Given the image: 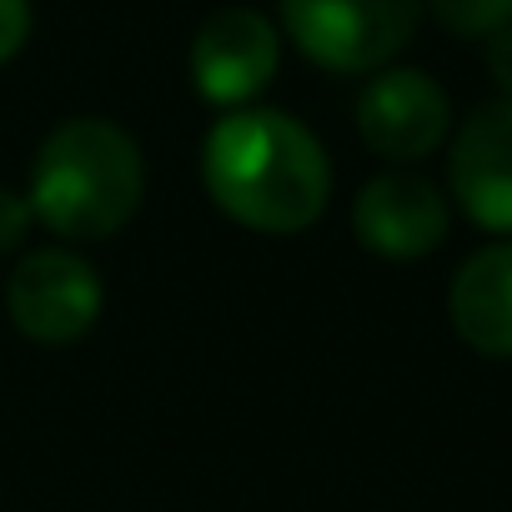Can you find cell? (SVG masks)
Masks as SVG:
<instances>
[{
  "label": "cell",
  "instance_id": "obj_1",
  "mask_svg": "<svg viewBox=\"0 0 512 512\" xmlns=\"http://www.w3.org/2000/svg\"><path fill=\"white\" fill-rule=\"evenodd\" d=\"M201 181L236 226L262 236H297L332 201L327 146L272 106H236L206 131Z\"/></svg>",
  "mask_w": 512,
  "mask_h": 512
},
{
  "label": "cell",
  "instance_id": "obj_2",
  "mask_svg": "<svg viewBox=\"0 0 512 512\" xmlns=\"http://www.w3.org/2000/svg\"><path fill=\"white\" fill-rule=\"evenodd\" d=\"M146 191V161L131 131L106 116L61 121L31 161V216L66 241L116 236Z\"/></svg>",
  "mask_w": 512,
  "mask_h": 512
},
{
  "label": "cell",
  "instance_id": "obj_3",
  "mask_svg": "<svg viewBox=\"0 0 512 512\" xmlns=\"http://www.w3.org/2000/svg\"><path fill=\"white\" fill-rule=\"evenodd\" d=\"M282 31L322 71H382L417 31L422 0H277Z\"/></svg>",
  "mask_w": 512,
  "mask_h": 512
},
{
  "label": "cell",
  "instance_id": "obj_4",
  "mask_svg": "<svg viewBox=\"0 0 512 512\" xmlns=\"http://www.w3.org/2000/svg\"><path fill=\"white\" fill-rule=\"evenodd\" d=\"M101 302H106V292H101L96 267L66 246L31 251L11 272V287H6V307H11L16 327L41 347H66V342L86 337L101 317Z\"/></svg>",
  "mask_w": 512,
  "mask_h": 512
},
{
  "label": "cell",
  "instance_id": "obj_5",
  "mask_svg": "<svg viewBox=\"0 0 512 512\" xmlns=\"http://www.w3.org/2000/svg\"><path fill=\"white\" fill-rule=\"evenodd\" d=\"M282 66V36L277 26L251 11V6H226L211 11L196 36H191V86L211 106H246L262 96Z\"/></svg>",
  "mask_w": 512,
  "mask_h": 512
},
{
  "label": "cell",
  "instance_id": "obj_6",
  "mask_svg": "<svg viewBox=\"0 0 512 512\" xmlns=\"http://www.w3.org/2000/svg\"><path fill=\"white\" fill-rule=\"evenodd\" d=\"M447 91L412 66L377 71L357 96V131L387 161H422L447 141Z\"/></svg>",
  "mask_w": 512,
  "mask_h": 512
},
{
  "label": "cell",
  "instance_id": "obj_7",
  "mask_svg": "<svg viewBox=\"0 0 512 512\" xmlns=\"http://www.w3.org/2000/svg\"><path fill=\"white\" fill-rule=\"evenodd\" d=\"M447 196L412 171H387L372 176L357 191L352 206V231L367 251L392 256V262H412V256H427L447 241Z\"/></svg>",
  "mask_w": 512,
  "mask_h": 512
},
{
  "label": "cell",
  "instance_id": "obj_8",
  "mask_svg": "<svg viewBox=\"0 0 512 512\" xmlns=\"http://www.w3.org/2000/svg\"><path fill=\"white\" fill-rule=\"evenodd\" d=\"M447 181L467 221L492 236H512V101H492L462 121Z\"/></svg>",
  "mask_w": 512,
  "mask_h": 512
},
{
  "label": "cell",
  "instance_id": "obj_9",
  "mask_svg": "<svg viewBox=\"0 0 512 512\" xmlns=\"http://www.w3.org/2000/svg\"><path fill=\"white\" fill-rule=\"evenodd\" d=\"M452 332L492 362H512V241L472 251L447 292Z\"/></svg>",
  "mask_w": 512,
  "mask_h": 512
},
{
  "label": "cell",
  "instance_id": "obj_10",
  "mask_svg": "<svg viewBox=\"0 0 512 512\" xmlns=\"http://www.w3.org/2000/svg\"><path fill=\"white\" fill-rule=\"evenodd\" d=\"M432 16L467 41H487L492 31L512 26V0H427Z\"/></svg>",
  "mask_w": 512,
  "mask_h": 512
},
{
  "label": "cell",
  "instance_id": "obj_11",
  "mask_svg": "<svg viewBox=\"0 0 512 512\" xmlns=\"http://www.w3.org/2000/svg\"><path fill=\"white\" fill-rule=\"evenodd\" d=\"M31 41V0H0V66L16 61Z\"/></svg>",
  "mask_w": 512,
  "mask_h": 512
},
{
  "label": "cell",
  "instance_id": "obj_12",
  "mask_svg": "<svg viewBox=\"0 0 512 512\" xmlns=\"http://www.w3.org/2000/svg\"><path fill=\"white\" fill-rule=\"evenodd\" d=\"M31 226V201L11 186H0V256H6Z\"/></svg>",
  "mask_w": 512,
  "mask_h": 512
},
{
  "label": "cell",
  "instance_id": "obj_13",
  "mask_svg": "<svg viewBox=\"0 0 512 512\" xmlns=\"http://www.w3.org/2000/svg\"><path fill=\"white\" fill-rule=\"evenodd\" d=\"M487 76L502 86V101H512V26L487 36Z\"/></svg>",
  "mask_w": 512,
  "mask_h": 512
}]
</instances>
